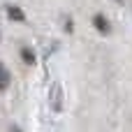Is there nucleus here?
I'll list each match as a JSON object with an SVG mask.
<instances>
[{
  "mask_svg": "<svg viewBox=\"0 0 132 132\" xmlns=\"http://www.w3.org/2000/svg\"><path fill=\"white\" fill-rule=\"evenodd\" d=\"M65 28H67V32H72V19H67V21H65Z\"/></svg>",
  "mask_w": 132,
  "mask_h": 132,
  "instance_id": "39448f33",
  "label": "nucleus"
},
{
  "mask_svg": "<svg viewBox=\"0 0 132 132\" xmlns=\"http://www.w3.org/2000/svg\"><path fill=\"white\" fill-rule=\"evenodd\" d=\"M118 2H121V0H118Z\"/></svg>",
  "mask_w": 132,
  "mask_h": 132,
  "instance_id": "0eeeda50",
  "label": "nucleus"
},
{
  "mask_svg": "<svg viewBox=\"0 0 132 132\" xmlns=\"http://www.w3.org/2000/svg\"><path fill=\"white\" fill-rule=\"evenodd\" d=\"M21 60H23L26 65H35V63H37V56H35V51H32L30 46H21Z\"/></svg>",
  "mask_w": 132,
  "mask_h": 132,
  "instance_id": "7ed1b4c3",
  "label": "nucleus"
},
{
  "mask_svg": "<svg viewBox=\"0 0 132 132\" xmlns=\"http://www.w3.org/2000/svg\"><path fill=\"white\" fill-rule=\"evenodd\" d=\"M5 12H7V16H9L12 21H16V23H23V21H26V12H23L19 5H7Z\"/></svg>",
  "mask_w": 132,
  "mask_h": 132,
  "instance_id": "f257e3e1",
  "label": "nucleus"
},
{
  "mask_svg": "<svg viewBox=\"0 0 132 132\" xmlns=\"http://www.w3.org/2000/svg\"><path fill=\"white\" fill-rule=\"evenodd\" d=\"M0 37H2V35H0Z\"/></svg>",
  "mask_w": 132,
  "mask_h": 132,
  "instance_id": "6e6552de",
  "label": "nucleus"
},
{
  "mask_svg": "<svg viewBox=\"0 0 132 132\" xmlns=\"http://www.w3.org/2000/svg\"><path fill=\"white\" fill-rule=\"evenodd\" d=\"M12 132H21V130H19V128H16V125H14V128H12Z\"/></svg>",
  "mask_w": 132,
  "mask_h": 132,
  "instance_id": "423d86ee",
  "label": "nucleus"
},
{
  "mask_svg": "<svg viewBox=\"0 0 132 132\" xmlns=\"http://www.w3.org/2000/svg\"><path fill=\"white\" fill-rule=\"evenodd\" d=\"M93 26H95V30L102 32V35H109V30H111V26H109V21H107L104 14H95V16H93Z\"/></svg>",
  "mask_w": 132,
  "mask_h": 132,
  "instance_id": "f03ea898",
  "label": "nucleus"
},
{
  "mask_svg": "<svg viewBox=\"0 0 132 132\" xmlns=\"http://www.w3.org/2000/svg\"><path fill=\"white\" fill-rule=\"evenodd\" d=\"M9 81H12V77H9L7 67L0 63V90H7V88H9Z\"/></svg>",
  "mask_w": 132,
  "mask_h": 132,
  "instance_id": "20e7f679",
  "label": "nucleus"
}]
</instances>
